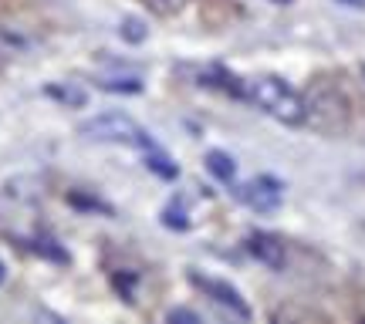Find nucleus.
<instances>
[{
  "mask_svg": "<svg viewBox=\"0 0 365 324\" xmlns=\"http://www.w3.org/2000/svg\"><path fill=\"white\" fill-rule=\"evenodd\" d=\"M34 250H38L41 257H48V260H54V263H61V267H65V263H71V257H68V250H65L61 244H58V240H51V236H41Z\"/></svg>",
  "mask_w": 365,
  "mask_h": 324,
  "instance_id": "nucleus-12",
  "label": "nucleus"
},
{
  "mask_svg": "<svg viewBox=\"0 0 365 324\" xmlns=\"http://www.w3.org/2000/svg\"><path fill=\"white\" fill-rule=\"evenodd\" d=\"M118 34H122V38L129 41V44H143V41L149 38V31H145V24H143V21H125Z\"/></svg>",
  "mask_w": 365,
  "mask_h": 324,
  "instance_id": "nucleus-15",
  "label": "nucleus"
},
{
  "mask_svg": "<svg viewBox=\"0 0 365 324\" xmlns=\"http://www.w3.org/2000/svg\"><path fill=\"white\" fill-rule=\"evenodd\" d=\"M250 102L257 105L261 112H267L271 118H277L281 125H291V129H298V125L308 122L304 95H298L284 78H277V75H264V78L250 81Z\"/></svg>",
  "mask_w": 365,
  "mask_h": 324,
  "instance_id": "nucleus-1",
  "label": "nucleus"
},
{
  "mask_svg": "<svg viewBox=\"0 0 365 324\" xmlns=\"http://www.w3.org/2000/svg\"><path fill=\"white\" fill-rule=\"evenodd\" d=\"M200 85L223 91V95H230V98H237V102H250V85L247 81H240L237 75H230V71H223V68H210V71H203V75H200Z\"/></svg>",
  "mask_w": 365,
  "mask_h": 324,
  "instance_id": "nucleus-7",
  "label": "nucleus"
},
{
  "mask_svg": "<svg viewBox=\"0 0 365 324\" xmlns=\"http://www.w3.org/2000/svg\"><path fill=\"white\" fill-rule=\"evenodd\" d=\"M247 254L257 263H264L267 271H284L287 267V250L284 244L271 234H250L247 236Z\"/></svg>",
  "mask_w": 365,
  "mask_h": 324,
  "instance_id": "nucleus-6",
  "label": "nucleus"
},
{
  "mask_svg": "<svg viewBox=\"0 0 365 324\" xmlns=\"http://www.w3.org/2000/svg\"><path fill=\"white\" fill-rule=\"evenodd\" d=\"M4 277H7V273H4V263H0V284H4Z\"/></svg>",
  "mask_w": 365,
  "mask_h": 324,
  "instance_id": "nucleus-19",
  "label": "nucleus"
},
{
  "mask_svg": "<svg viewBox=\"0 0 365 324\" xmlns=\"http://www.w3.org/2000/svg\"><path fill=\"white\" fill-rule=\"evenodd\" d=\"M345 7H355V11H365V0H339Z\"/></svg>",
  "mask_w": 365,
  "mask_h": 324,
  "instance_id": "nucleus-18",
  "label": "nucleus"
},
{
  "mask_svg": "<svg viewBox=\"0 0 365 324\" xmlns=\"http://www.w3.org/2000/svg\"><path fill=\"white\" fill-rule=\"evenodd\" d=\"M163 223H166L170 230H186V226H190V220H186V213H182L180 207L166 209V213H163Z\"/></svg>",
  "mask_w": 365,
  "mask_h": 324,
  "instance_id": "nucleus-16",
  "label": "nucleus"
},
{
  "mask_svg": "<svg viewBox=\"0 0 365 324\" xmlns=\"http://www.w3.org/2000/svg\"><path fill=\"white\" fill-rule=\"evenodd\" d=\"M81 135H88L95 142H115V145H153L149 132L135 122V118L122 115V112H108V115H95L81 125Z\"/></svg>",
  "mask_w": 365,
  "mask_h": 324,
  "instance_id": "nucleus-2",
  "label": "nucleus"
},
{
  "mask_svg": "<svg viewBox=\"0 0 365 324\" xmlns=\"http://www.w3.org/2000/svg\"><path fill=\"white\" fill-rule=\"evenodd\" d=\"M170 321H190V324H200V314H196V311H186V308H176V311H170Z\"/></svg>",
  "mask_w": 365,
  "mask_h": 324,
  "instance_id": "nucleus-17",
  "label": "nucleus"
},
{
  "mask_svg": "<svg viewBox=\"0 0 365 324\" xmlns=\"http://www.w3.org/2000/svg\"><path fill=\"white\" fill-rule=\"evenodd\" d=\"M304 105H308V118H318L322 125L328 129H339L345 125V118H349V102L341 98V91L335 85H328V81H318L308 88L304 95Z\"/></svg>",
  "mask_w": 365,
  "mask_h": 324,
  "instance_id": "nucleus-3",
  "label": "nucleus"
},
{
  "mask_svg": "<svg viewBox=\"0 0 365 324\" xmlns=\"http://www.w3.org/2000/svg\"><path fill=\"white\" fill-rule=\"evenodd\" d=\"M44 95H48V98H54V102H61V105H68V108H81V105L88 102V95H85V91L81 88H71V85H48V88H44Z\"/></svg>",
  "mask_w": 365,
  "mask_h": 324,
  "instance_id": "nucleus-11",
  "label": "nucleus"
},
{
  "mask_svg": "<svg viewBox=\"0 0 365 324\" xmlns=\"http://www.w3.org/2000/svg\"><path fill=\"white\" fill-rule=\"evenodd\" d=\"M271 4H291V0H271Z\"/></svg>",
  "mask_w": 365,
  "mask_h": 324,
  "instance_id": "nucleus-20",
  "label": "nucleus"
},
{
  "mask_svg": "<svg viewBox=\"0 0 365 324\" xmlns=\"http://www.w3.org/2000/svg\"><path fill=\"white\" fill-rule=\"evenodd\" d=\"M145 169H149L153 176H159V179H166V182H173L176 176H180V166H176V162H173V159L166 156L156 142L145 145Z\"/></svg>",
  "mask_w": 365,
  "mask_h": 324,
  "instance_id": "nucleus-8",
  "label": "nucleus"
},
{
  "mask_svg": "<svg viewBox=\"0 0 365 324\" xmlns=\"http://www.w3.org/2000/svg\"><path fill=\"white\" fill-rule=\"evenodd\" d=\"M207 172L220 182H234L237 179V162L227 156V152H220V149H210L207 152Z\"/></svg>",
  "mask_w": 365,
  "mask_h": 324,
  "instance_id": "nucleus-9",
  "label": "nucleus"
},
{
  "mask_svg": "<svg viewBox=\"0 0 365 324\" xmlns=\"http://www.w3.org/2000/svg\"><path fill=\"white\" fill-rule=\"evenodd\" d=\"M112 287H115V294L122 301H135V277H129V273H112Z\"/></svg>",
  "mask_w": 365,
  "mask_h": 324,
  "instance_id": "nucleus-14",
  "label": "nucleus"
},
{
  "mask_svg": "<svg viewBox=\"0 0 365 324\" xmlns=\"http://www.w3.org/2000/svg\"><path fill=\"white\" fill-rule=\"evenodd\" d=\"M98 85H102V91H112V95H139L143 91L139 78H105Z\"/></svg>",
  "mask_w": 365,
  "mask_h": 324,
  "instance_id": "nucleus-13",
  "label": "nucleus"
},
{
  "mask_svg": "<svg viewBox=\"0 0 365 324\" xmlns=\"http://www.w3.org/2000/svg\"><path fill=\"white\" fill-rule=\"evenodd\" d=\"M68 203L75 209H81V213H98V216H115V209L108 207L105 199H98V196L85 193V189H75V193H68Z\"/></svg>",
  "mask_w": 365,
  "mask_h": 324,
  "instance_id": "nucleus-10",
  "label": "nucleus"
},
{
  "mask_svg": "<svg viewBox=\"0 0 365 324\" xmlns=\"http://www.w3.org/2000/svg\"><path fill=\"white\" fill-rule=\"evenodd\" d=\"M247 207H254L257 213H271V209L281 207V193H284V182L274 179V176H257L247 186H237L234 189Z\"/></svg>",
  "mask_w": 365,
  "mask_h": 324,
  "instance_id": "nucleus-4",
  "label": "nucleus"
},
{
  "mask_svg": "<svg viewBox=\"0 0 365 324\" xmlns=\"http://www.w3.org/2000/svg\"><path fill=\"white\" fill-rule=\"evenodd\" d=\"M193 284L203 287L210 298L220 304L223 311H230L234 318H240V321H250V318H254V311L247 308V301L240 298V291H237V287H230L227 281H213V277H200V273H193Z\"/></svg>",
  "mask_w": 365,
  "mask_h": 324,
  "instance_id": "nucleus-5",
  "label": "nucleus"
}]
</instances>
